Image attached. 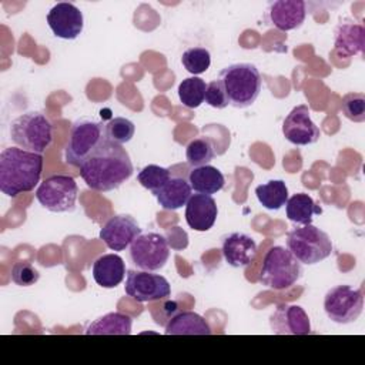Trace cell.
Listing matches in <instances>:
<instances>
[{
  "label": "cell",
  "mask_w": 365,
  "mask_h": 365,
  "mask_svg": "<svg viewBox=\"0 0 365 365\" xmlns=\"http://www.w3.org/2000/svg\"><path fill=\"white\" fill-rule=\"evenodd\" d=\"M184 68L191 74H201L208 70L211 64V54L204 47H190L181 56Z\"/></svg>",
  "instance_id": "obj_30"
},
{
  "label": "cell",
  "mask_w": 365,
  "mask_h": 365,
  "mask_svg": "<svg viewBox=\"0 0 365 365\" xmlns=\"http://www.w3.org/2000/svg\"><path fill=\"white\" fill-rule=\"evenodd\" d=\"M307 17V4L302 0H278L267 7V19L281 31L295 30Z\"/></svg>",
  "instance_id": "obj_16"
},
{
  "label": "cell",
  "mask_w": 365,
  "mask_h": 365,
  "mask_svg": "<svg viewBox=\"0 0 365 365\" xmlns=\"http://www.w3.org/2000/svg\"><path fill=\"white\" fill-rule=\"evenodd\" d=\"M140 234V225L128 214L113 215L100 230V238L113 251H124Z\"/></svg>",
  "instance_id": "obj_14"
},
{
  "label": "cell",
  "mask_w": 365,
  "mask_h": 365,
  "mask_svg": "<svg viewBox=\"0 0 365 365\" xmlns=\"http://www.w3.org/2000/svg\"><path fill=\"white\" fill-rule=\"evenodd\" d=\"M218 215L217 202L211 195L192 194L185 205V221L194 231H208L215 224Z\"/></svg>",
  "instance_id": "obj_17"
},
{
  "label": "cell",
  "mask_w": 365,
  "mask_h": 365,
  "mask_svg": "<svg viewBox=\"0 0 365 365\" xmlns=\"http://www.w3.org/2000/svg\"><path fill=\"white\" fill-rule=\"evenodd\" d=\"M282 134L294 145H309L321 137V131L311 120L309 108L305 104H299L289 111L282 123Z\"/></svg>",
  "instance_id": "obj_12"
},
{
  "label": "cell",
  "mask_w": 365,
  "mask_h": 365,
  "mask_svg": "<svg viewBox=\"0 0 365 365\" xmlns=\"http://www.w3.org/2000/svg\"><path fill=\"white\" fill-rule=\"evenodd\" d=\"M365 29L354 20H344L335 29L334 47L341 57H355L364 54Z\"/></svg>",
  "instance_id": "obj_19"
},
{
  "label": "cell",
  "mask_w": 365,
  "mask_h": 365,
  "mask_svg": "<svg viewBox=\"0 0 365 365\" xmlns=\"http://www.w3.org/2000/svg\"><path fill=\"white\" fill-rule=\"evenodd\" d=\"M204 101L214 108H225L230 104L225 88L220 80H212L207 84Z\"/></svg>",
  "instance_id": "obj_34"
},
{
  "label": "cell",
  "mask_w": 365,
  "mask_h": 365,
  "mask_svg": "<svg viewBox=\"0 0 365 365\" xmlns=\"http://www.w3.org/2000/svg\"><path fill=\"white\" fill-rule=\"evenodd\" d=\"M214 144L208 137H197L191 140L185 148L187 163L194 167L207 165L214 158Z\"/></svg>",
  "instance_id": "obj_28"
},
{
  "label": "cell",
  "mask_w": 365,
  "mask_h": 365,
  "mask_svg": "<svg viewBox=\"0 0 365 365\" xmlns=\"http://www.w3.org/2000/svg\"><path fill=\"white\" fill-rule=\"evenodd\" d=\"M135 133V125L125 117H114L106 123V137L107 140L124 144L128 143Z\"/></svg>",
  "instance_id": "obj_31"
},
{
  "label": "cell",
  "mask_w": 365,
  "mask_h": 365,
  "mask_svg": "<svg viewBox=\"0 0 365 365\" xmlns=\"http://www.w3.org/2000/svg\"><path fill=\"white\" fill-rule=\"evenodd\" d=\"M257 200L267 210H279L288 201V188L282 180H269L255 188Z\"/></svg>",
  "instance_id": "obj_26"
},
{
  "label": "cell",
  "mask_w": 365,
  "mask_h": 365,
  "mask_svg": "<svg viewBox=\"0 0 365 365\" xmlns=\"http://www.w3.org/2000/svg\"><path fill=\"white\" fill-rule=\"evenodd\" d=\"M124 291L137 302H153L171 295V285L165 277L153 271L128 269Z\"/></svg>",
  "instance_id": "obj_11"
},
{
  "label": "cell",
  "mask_w": 365,
  "mask_h": 365,
  "mask_svg": "<svg viewBox=\"0 0 365 365\" xmlns=\"http://www.w3.org/2000/svg\"><path fill=\"white\" fill-rule=\"evenodd\" d=\"M342 114L354 121L364 123L365 121V94L364 93H346L341 101Z\"/></svg>",
  "instance_id": "obj_32"
},
{
  "label": "cell",
  "mask_w": 365,
  "mask_h": 365,
  "mask_svg": "<svg viewBox=\"0 0 365 365\" xmlns=\"http://www.w3.org/2000/svg\"><path fill=\"white\" fill-rule=\"evenodd\" d=\"M91 274L97 285L115 288L125 277L124 259L117 254H103L93 262Z\"/></svg>",
  "instance_id": "obj_20"
},
{
  "label": "cell",
  "mask_w": 365,
  "mask_h": 365,
  "mask_svg": "<svg viewBox=\"0 0 365 365\" xmlns=\"http://www.w3.org/2000/svg\"><path fill=\"white\" fill-rule=\"evenodd\" d=\"M287 247L301 264L307 265L318 264L332 254L329 235L312 224L291 230L287 235Z\"/></svg>",
  "instance_id": "obj_6"
},
{
  "label": "cell",
  "mask_w": 365,
  "mask_h": 365,
  "mask_svg": "<svg viewBox=\"0 0 365 365\" xmlns=\"http://www.w3.org/2000/svg\"><path fill=\"white\" fill-rule=\"evenodd\" d=\"M40 279V272L26 261L14 262L11 267V281L19 287H31Z\"/></svg>",
  "instance_id": "obj_33"
},
{
  "label": "cell",
  "mask_w": 365,
  "mask_h": 365,
  "mask_svg": "<svg viewBox=\"0 0 365 365\" xmlns=\"http://www.w3.org/2000/svg\"><path fill=\"white\" fill-rule=\"evenodd\" d=\"M11 141L27 151L43 154L53 141V125L41 111H27L10 124Z\"/></svg>",
  "instance_id": "obj_5"
},
{
  "label": "cell",
  "mask_w": 365,
  "mask_h": 365,
  "mask_svg": "<svg viewBox=\"0 0 365 365\" xmlns=\"http://www.w3.org/2000/svg\"><path fill=\"white\" fill-rule=\"evenodd\" d=\"M43 155L7 147L0 153V190L9 197L31 191L40 181Z\"/></svg>",
  "instance_id": "obj_2"
},
{
  "label": "cell",
  "mask_w": 365,
  "mask_h": 365,
  "mask_svg": "<svg viewBox=\"0 0 365 365\" xmlns=\"http://www.w3.org/2000/svg\"><path fill=\"white\" fill-rule=\"evenodd\" d=\"M130 258L141 271H158L170 258V247L158 232H141L130 245Z\"/></svg>",
  "instance_id": "obj_10"
},
{
  "label": "cell",
  "mask_w": 365,
  "mask_h": 365,
  "mask_svg": "<svg viewBox=\"0 0 365 365\" xmlns=\"http://www.w3.org/2000/svg\"><path fill=\"white\" fill-rule=\"evenodd\" d=\"M324 309L332 322L344 325L355 322L364 309L362 289L349 285L332 287L324 297Z\"/></svg>",
  "instance_id": "obj_9"
},
{
  "label": "cell",
  "mask_w": 365,
  "mask_h": 365,
  "mask_svg": "<svg viewBox=\"0 0 365 365\" xmlns=\"http://www.w3.org/2000/svg\"><path fill=\"white\" fill-rule=\"evenodd\" d=\"M47 24L56 37L74 40L83 31L84 17L76 4L60 1L47 13Z\"/></svg>",
  "instance_id": "obj_13"
},
{
  "label": "cell",
  "mask_w": 365,
  "mask_h": 365,
  "mask_svg": "<svg viewBox=\"0 0 365 365\" xmlns=\"http://www.w3.org/2000/svg\"><path fill=\"white\" fill-rule=\"evenodd\" d=\"M285 212L289 221L301 225L312 224L315 214H321L322 208L312 200L311 195L305 192H297L292 197H288L285 202Z\"/></svg>",
  "instance_id": "obj_25"
},
{
  "label": "cell",
  "mask_w": 365,
  "mask_h": 365,
  "mask_svg": "<svg viewBox=\"0 0 365 365\" xmlns=\"http://www.w3.org/2000/svg\"><path fill=\"white\" fill-rule=\"evenodd\" d=\"M222 255L225 262L234 268L248 267L257 255V244L244 232H232L222 240Z\"/></svg>",
  "instance_id": "obj_18"
},
{
  "label": "cell",
  "mask_w": 365,
  "mask_h": 365,
  "mask_svg": "<svg viewBox=\"0 0 365 365\" xmlns=\"http://www.w3.org/2000/svg\"><path fill=\"white\" fill-rule=\"evenodd\" d=\"M133 174V163L121 144L104 140L80 165L88 188L107 192L123 185Z\"/></svg>",
  "instance_id": "obj_1"
},
{
  "label": "cell",
  "mask_w": 365,
  "mask_h": 365,
  "mask_svg": "<svg viewBox=\"0 0 365 365\" xmlns=\"http://www.w3.org/2000/svg\"><path fill=\"white\" fill-rule=\"evenodd\" d=\"M269 327L277 335H309L308 314L299 305L279 304L269 317Z\"/></svg>",
  "instance_id": "obj_15"
},
{
  "label": "cell",
  "mask_w": 365,
  "mask_h": 365,
  "mask_svg": "<svg viewBox=\"0 0 365 365\" xmlns=\"http://www.w3.org/2000/svg\"><path fill=\"white\" fill-rule=\"evenodd\" d=\"M171 178V173L168 168L148 164L145 165L138 174L137 181L148 191H151L154 195L165 185V182Z\"/></svg>",
  "instance_id": "obj_29"
},
{
  "label": "cell",
  "mask_w": 365,
  "mask_h": 365,
  "mask_svg": "<svg viewBox=\"0 0 365 365\" xmlns=\"http://www.w3.org/2000/svg\"><path fill=\"white\" fill-rule=\"evenodd\" d=\"M78 185L66 174L47 177L36 190V198L41 207L51 212H68L76 208Z\"/></svg>",
  "instance_id": "obj_8"
},
{
  "label": "cell",
  "mask_w": 365,
  "mask_h": 365,
  "mask_svg": "<svg viewBox=\"0 0 365 365\" xmlns=\"http://www.w3.org/2000/svg\"><path fill=\"white\" fill-rule=\"evenodd\" d=\"M230 104L237 108L250 107L259 96L262 78L258 68L251 63H235L220 71Z\"/></svg>",
  "instance_id": "obj_3"
},
{
  "label": "cell",
  "mask_w": 365,
  "mask_h": 365,
  "mask_svg": "<svg viewBox=\"0 0 365 365\" xmlns=\"http://www.w3.org/2000/svg\"><path fill=\"white\" fill-rule=\"evenodd\" d=\"M188 182L195 192L211 195L222 190L225 178L217 167L207 164L191 168L188 173Z\"/></svg>",
  "instance_id": "obj_23"
},
{
  "label": "cell",
  "mask_w": 365,
  "mask_h": 365,
  "mask_svg": "<svg viewBox=\"0 0 365 365\" xmlns=\"http://www.w3.org/2000/svg\"><path fill=\"white\" fill-rule=\"evenodd\" d=\"M207 84L200 77L184 78L178 86V98L187 108H197L204 103Z\"/></svg>",
  "instance_id": "obj_27"
},
{
  "label": "cell",
  "mask_w": 365,
  "mask_h": 365,
  "mask_svg": "<svg viewBox=\"0 0 365 365\" xmlns=\"http://www.w3.org/2000/svg\"><path fill=\"white\" fill-rule=\"evenodd\" d=\"M165 335H211L204 317L194 311H178L165 324Z\"/></svg>",
  "instance_id": "obj_21"
},
{
  "label": "cell",
  "mask_w": 365,
  "mask_h": 365,
  "mask_svg": "<svg viewBox=\"0 0 365 365\" xmlns=\"http://www.w3.org/2000/svg\"><path fill=\"white\" fill-rule=\"evenodd\" d=\"M302 272L301 262L288 248L274 245L264 255L258 279L262 285L281 291L297 284Z\"/></svg>",
  "instance_id": "obj_4"
},
{
  "label": "cell",
  "mask_w": 365,
  "mask_h": 365,
  "mask_svg": "<svg viewBox=\"0 0 365 365\" xmlns=\"http://www.w3.org/2000/svg\"><path fill=\"white\" fill-rule=\"evenodd\" d=\"M106 138V123H98L90 118H80L74 121L64 148L66 163L80 168L83 161Z\"/></svg>",
  "instance_id": "obj_7"
},
{
  "label": "cell",
  "mask_w": 365,
  "mask_h": 365,
  "mask_svg": "<svg viewBox=\"0 0 365 365\" xmlns=\"http://www.w3.org/2000/svg\"><path fill=\"white\" fill-rule=\"evenodd\" d=\"M133 319L130 315L123 312H108L96 321H93L87 329L86 335H130Z\"/></svg>",
  "instance_id": "obj_24"
},
{
  "label": "cell",
  "mask_w": 365,
  "mask_h": 365,
  "mask_svg": "<svg viewBox=\"0 0 365 365\" xmlns=\"http://www.w3.org/2000/svg\"><path fill=\"white\" fill-rule=\"evenodd\" d=\"M192 188L190 185V182L181 177H171L165 185L155 194V198L158 201V204L164 208V210H178L182 205H187L191 194Z\"/></svg>",
  "instance_id": "obj_22"
}]
</instances>
